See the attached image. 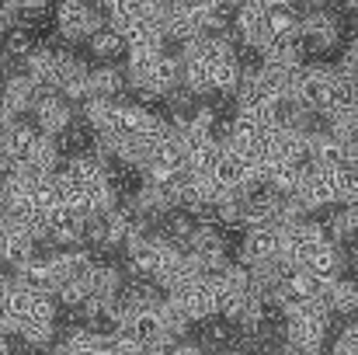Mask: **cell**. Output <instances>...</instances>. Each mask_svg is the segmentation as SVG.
<instances>
[{
  "mask_svg": "<svg viewBox=\"0 0 358 355\" xmlns=\"http://www.w3.org/2000/svg\"><path fill=\"white\" fill-rule=\"evenodd\" d=\"M105 28L101 7H91L84 0H66L56 7V32L63 42H84Z\"/></svg>",
  "mask_w": 358,
  "mask_h": 355,
  "instance_id": "1",
  "label": "cell"
},
{
  "mask_svg": "<svg viewBox=\"0 0 358 355\" xmlns=\"http://www.w3.org/2000/svg\"><path fill=\"white\" fill-rule=\"evenodd\" d=\"M73 53L63 49V46H52V42H42L35 46V53L24 60V77L38 88V91H56L59 88V77H63V67Z\"/></svg>",
  "mask_w": 358,
  "mask_h": 355,
  "instance_id": "2",
  "label": "cell"
},
{
  "mask_svg": "<svg viewBox=\"0 0 358 355\" xmlns=\"http://www.w3.org/2000/svg\"><path fill=\"white\" fill-rule=\"evenodd\" d=\"M334 77V67H324V63H313V67H299L296 70V81H292V102L296 109L317 116L324 109V98H327V84ZM285 109V105H282Z\"/></svg>",
  "mask_w": 358,
  "mask_h": 355,
  "instance_id": "3",
  "label": "cell"
},
{
  "mask_svg": "<svg viewBox=\"0 0 358 355\" xmlns=\"http://www.w3.org/2000/svg\"><path fill=\"white\" fill-rule=\"evenodd\" d=\"M338 39H341V21H338L331 11L317 7V11H310V14H299V46H303V49H310V53H327V49L338 46Z\"/></svg>",
  "mask_w": 358,
  "mask_h": 355,
  "instance_id": "4",
  "label": "cell"
},
{
  "mask_svg": "<svg viewBox=\"0 0 358 355\" xmlns=\"http://www.w3.org/2000/svg\"><path fill=\"white\" fill-rule=\"evenodd\" d=\"M31 118H35V129H38L42 136L59 139V136L73 125V105H70L66 98H59L56 91H38Z\"/></svg>",
  "mask_w": 358,
  "mask_h": 355,
  "instance_id": "5",
  "label": "cell"
},
{
  "mask_svg": "<svg viewBox=\"0 0 358 355\" xmlns=\"http://www.w3.org/2000/svg\"><path fill=\"white\" fill-rule=\"evenodd\" d=\"M278 254H282V230H275V227H250L243 234V244H240V265L243 268L268 265Z\"/></svg>",
  "mask_w": 358,
  "mask_h": 355,
  "instance_id": "6",
  "label": "cell"
},
{
  "mask_svg": "<svg viewBox=\"0 0 358 355\" xmlns=\"http://www.w3.org/2000/svg\"><path fill=\"white\" fill-rule=\"evenodd\" d=\"M188 258H195L199 265H202V275L213 268V265H220V261H227V237L220 234L213 223H199L192 237H188V244L181 247Z\"/></svg>",
  "mask_w": 358,
  "mask_h": 355,
  "instance_id": "7",
  "label": "cell"
},
{
  "mask_svg": "<svg viewBox=\"0 0 358 355\" xmlns=\"http://www.w3.org/2000/svg\"><path fill=\"white\" fill-rule=\"evenodd\" d=\"M178 310H181V317L188 321V324H199V321H213L216 317V303H213V293H209V286L199 279V282H192V286H185L181 293H174V296H167Z\"/></svg>",
  "mask_w": 358,
  "mask_h": 355,
  "instance_id": "8",
  "label": "cell"
},
{
  "mask_svg": "<svg viewBox=\"0 0 358 355\" xmlns=\"http://www.w3.org/2000/svg\"><path fill=\"white\" fill-rule=\"evenodd\" d=\"M35 139H38V129H35V122H24V118H10V122L0 129V150L7 153V160H10L14 167L28 160Z\"/></svg>",
  "mask_w": 358,
  "mask_h": 355,
  "instance_id": "9",
  "label": "cell"
},
{
  "mask_svg": "<svg viewBox=\"0 0 358 355\" xmlns=\"http://www.w3.org/2000/svg\"><path fill=\"white\" fill-rule=\"evenodd\" d=\"M181 88V60L174 53H160L150 67V77H146V88H143V98H164L171 91Z\"/></svg>",
  "mask_w": 358,
  "mask_h": 355,
  "instance_id": "10",
  "label": "cell"
},
{
  "mask_svg": "<svg viewBox=\"0 0 358 355\" xmlns=\"http://www.w3.org/2000/svg\"><path fill=\"white\" fill-rule=\"evenodd\" d=\"M35 98H38V88L24 77V74H7L3 84H0V102H3V112L10 118H21L24 112L35 109Z\"/></svg>",
  "mask_w": 358,
  "mask_h": 355,
  "instance_id": "11",
  "label": "cell"
},
{
  "mask_svg": "<svg viewBox=\"0 0 358 355\" xmlns=\"http://www.w3.org/2000/svg\"><path fill=\"white\" fill-rule=\"evenodd\" d=\"M230 28H234V35H237L247 49L261 53V46H264V39H268L264 4H243V7H237V14H234V25H230Z\"/></svg>",
  "mask_w": 358,
  "mask_h": 355,
  "instance_id": "12",
  "label": "cell"
},
{
  "mask_svg": "<svg viewBox=\"0 0 358 355\" xmlns=\"http://www.w3.org/2000/svg\"><path fill=\"white\" fill-rule=\"evenodd\" d=\"M355 109H358V84L352 77L338 74V67H334V77L327 84V98H324L320 116H327V122H331V118H341V116H348V112H355Z\"/></svg>",
  "mask_w": 358,
  "mask_h": 355,
  "instance_id": "13",
  "label": "cell"
},
{
  "mask_svg": "<svg viewBox=\"0 0 358 355\" xmlns=\"http://www.w3.org/2000/svg\"><path fill=\"white\" fill-rule=\"evenodd\" d=\"M38 254V244L28 237V230H21V227H3V234H0V261L3 265H10L14 272H21L31 258Z\"/></svg>",
  "mask_w": 358,
  "mask_h": 355,
  "instance_id": "14",
  "label": "cell"
},
{
  "mask_svg": "<svg viewBox=\"0 0 358 355\" xmlns=\"http://www.w3.org/2000/svg\"><path fill=\"white\" fill-rule=\"evenodd\" d=\"M310 167H320V171H341L345 167V143H338L327 129L313 132L310 129V157H306Z\"/></svg>",
  "mask_w": 358,
  "mask_h": 355,
  "instance_id": "15",
  "label": "cell"
},
{
  "mask_svg": "<svg viewBox=\"0 0 358 355\" xmlns=\"http://www.w3.org/2000/svg\"><path fill=\"white\" fill-rule=\"evenodd\" d=\"M303 272H310L317 282H331V279H341V247L324 240L310 251V258L299 265Z\"/></svg>",
  "mask_w": 358,
  "mask_h": 355,
  "instance_id": "16",
  "label": "cell"
},
{
  "mask_svg": "<svg viewBox=\"0 0 358 355\" xmlns=\"http://www.w3.org/2000/svg\"><path fill=\"white\" fill-rule=\"evenodd\" d=\"M320 300L327 303L331 314H358V279H331L320 282Z\"/></svg>",
  "mask_w": 358,
  "mask_h": 355,
  "instance_id": "17",
  "label": "cell"
},
{
  "mask_svg": "<svg viewBox=\"0 0 358 355\" xmlns=\"http://www.w3.org/2000/svg\"><path fill=\"white\" fill-rule=\"evenodd\" d=\"M264 25H268V39H299V11L292 4L282 0L264 4Z\"/></svg>",
  "mask_w": 358,
  "mask_h": 355,
  "instance_id": "18",
  "label": "cell"
},
{
  "mask_svg": "<svg viewBox=\"0 0 358 355\" xmlns=\"http://www.w3.org/2000/svg\"><path fill=\"white\" fill-rule=\"evenodd\" d=\"M125 91V74L115 63H101L91 70L87 77V98H108V102H119V95Z\"/></svg>",
  "mask_w": 358,
  "mask_h": 355,
  "instance_id": "19",
  "label": "cell"
},
{
  "mask_svg": "<svg viewBox=\"0 0 358 355\" xmlns=\"http://www.w3.org/2000/svg\"><path fill=\"white\" fill-rule=\"evenodd\" d=\"M59 164H63V146H59V139L38 132V139H35V146H31L24 167H31L35 174H56Z\"/></svg>",
  "mask_w": 358,
  "mask_h": 355,
  "instance_id": "20",
  "label": "cell"
},
{
  "mask_svg": "<svg viewBox=\"0 0 358 355\" xmlns=\"http://www.w3.org/2000/svg\"><path fill=\"white\" fill-rule=\"evenodd\" d=\"M87 77H91V70L77 56H70L66 67H63V77H59L56 95L66 98V102H87Z\"/></svg>",
  "mask_w": 358,
  "mask_h": 355,
  "instance_id": "21",
  "label": "cell"
},
{
  "mask_svg": "<svg viewBox=\"0 0 358 355\" xmlns=\"http://www.w3.org/2000/svg\"><path fill=\"white\" fill-rule=\"evenodd\" d=\"M122 286H125V279H122L119 265H98L94 275H91L87 293H91L94 300H101V303H112V300L122 293Z\"/></svg>",
  "mask_w": 358,
  "mask_h": 355,
  "instance_id": "22",
  "label": "cell"
},
{
  "mask_svg": "<svg viewBox=\"0 0 358 355\" xmlns=\"http://www.w3.org/2000/svg\"><path fill=\"white\" fill-rule=\"evenodd\" d=\"M17 338H21L28 349H52L56 324H52V321H24V324H17Z\"/></svg>",
  "mask_w": 358,
  "mask_h": 355,
  "instance_id": "23",
  "label": "cell"
},
{
  "mask_svg": "<svg viewBox=\"0 0 358 355\" xmlns=\"http://www.w3.org/2000/svg\"><path fill=\"white\" fill-rule=\"evenodd\" d=\"M240 88V63L237 60H223V63H213V95H223V98H234Z\"/></svg>",
  "mask_w": 358,
  "mask_h": 355,
  "instance_id": "24",
  "label": "cell"
},
{
  "mask_svg": "<svg viewBox=\"0 0 358 355\" xmlns=\"http://www.w3.org/2000/svg\"><path fill=\"white\" fill-rule=\"evenodd\" d=\"M7 60H28L31 53H35V39H31V32L28 28H7V35H3V49H0Z\"/></svg>",
  "mask_w": 358,
  "mask_h": 355,
  "instance_id": "25",
  "label": "cell"
},
{
  "mask_svg": "<svg viewBox=\"0 0 358 355\" xmlns=\"http://www.w3.org/2000/svg\"><path fill=\"white\" fill-rule=\"evenodd\" d=\"M157 317H160V331H164V338H171V342H181V335L188 331V321L181 317V310L164 296V303L157 307Z\"/></svg>",
  "mask_w": 358,
  "mask_h": 355,
  "instance_id": "26",
  "label": "cell"
},
{
  "mask_svg": "<svg viewBox=\"0 0 358 355\" xmlns=\"http://www.w3.org/2000/svg\"><path fill=\"white\" fill-rule=\"evenodd\" d=\"M334 202H341V209L358 202V167L334 171Z\"/></svg>",
  "mask_w": 358,
  "mask_h": 355,
  "instance_id": "27",
  "label": "cell"
},
{
  "mask_svg": "<svg viewBox=\"0 0 358 355\" xmlns=\"http://www.w3.org/2000/svg\"><path fill=\"white\" fill-rule=\"evenodd\" d=\"M87 42H91V53H94L98 60H105V63H112V60L125 56V42H122L115 32H108V28H101V32L91 35Z\"/></svg>",
  "mask_w": 358,
  "mask_h": 355,
  "instance_id": "28",
  "label": "cell"
},
{
  "mask_svg": "<svg viewBox=\"0 0 358 355\" xmlns=\"http://www.w3.org/2000/svg\"><path fill=\"white\" fill-rule=\"evenodd\" d=\"M355 234H358V223H355V216H352V209H338V213L324 223V237H327L331 244L352 240Z\"/></svg>",
  "mask_w": 358,
  "mask_h": 355,
  "instance_id": "29",
  "label": "cell"
},
{
  "mask_svg": "<svg viewBox=\"0 0 358 355\" xmlns=\"http://www.w3.org/2000/svg\"><path fill=\"white\" fill-rule=\"evenodd\" d=\"M213 220H216V223H223V227H230V230L243 227V195H234V199L220 202V206H216V213H213Z\"/></svg>",
  "mask_w": 358,
  "mask_h": 355,
  "instance_id": "30",
  "label": "cell"
},
{
  "mask_svg": "<svg viewBox=\"0 0 358 355\" xmlns=\"http://www.w3.org/2000/svg\"><path fill=\"white\" fill-rule=\"evenodd\" d=\"M338 74H345V77H352L358 84V39L345 49V56H341V63H338Z\"/></svg>",
  "mask_w": 358,
  "mask_h": 355,
  "instance_id": "31",
  "label": "cell"
},
{
  "mask_svg": "<svg viewBox=\"0 0 358 355\" xmlns=\"http://www.w3.org/2000/svg\"><path fill=\"white\" fill-rule=\"evenodd\" d=\"M171 355H206V349L195 345V342H185V338H181V342L171 345Z\"/></svg>",
  "mask_w": 358,
  "mask_h": 355,
  "instance_id": "32",
  "label": "cell"
},
{
  "mask_svg": "<svg viewBox=\"0 0 358 355\" xmlns=\"http://www.w3.org/2000/svg\"><path fill=\"white\" fill-rule=\"evenodd\" d=\"M171 345H174V342H167V338H157V342L143 345V355H171Z\"/></svg>",
  "mask_w": 358,
  "mask_h": 355,
  "instance_id": "33",
  "label": "cell"
},
{
  "mask_svg": "<svg viewBox=\"0 0 358 355\" xmlns=\"http://www.w3.org/2000/svg\"><path fill=\"white\" fill-rule=\"evenodd\" d=\"M14 331H17L14 317L7 314V307H0V338H7V335H14Z\"/></svg>",
  "mask_w": 358,
  "mask_h": 355,
  "instance_id": "34",
  "label": "cell"
},
{
  "mask_svg": "<svg viewBox=\"0 0 358 355\" xmlns=\"http://www.w3.org/2000/svg\"><path fill=\"white\" fill-rule=\"evenodd\" d=\"M341 338H345L348 345H355V349H358V317L348 324V328H345V331H341Z\"/></svg>",
  "mask_w": 358,
  "mask_h": 355,
  "instance_id": "35",
  "label": "cell"
},
{
  "mask_svg": "<svg viewBox=\"0 0 358 355\" xmlns=\"http://www.w3.org/2000/svg\"><path fill=\"white\" fill-rule=\"evenodd\" d=\"M10 167H14V164H10V160H7V153L0 150V178H3V174H10Z\"/></svg>",
  "mask_w": 358,
  "mask_h": 355,
  "instance_id": "36",
  "label": "cell"
},
{
  "mask_svg": "<svg viewBox=\"0 0 358 355\" xmlns=\"http://www.w3.org/2000/svg\"><path fill=\"white\" fill-rule=\"evenodd\" d=\"M49 355H73V352H70V349L59 342V345H52V349H49Z\"/></svg>",
  "mask_w": 358,
  "mask_h": 355,
  "instance_id": "37",
  "label": "cell"
},
{
  "mask_svg": "<svg viewBox=\"0 0 358 355\" xmlns=\"http://www.w3.org/2000/svg\"><path fill=\"white\" fill-rule=\"evenodd\" d=\"M220 355H250V352H240V349H230V352H220Z\"/></svg>",
  "mask_w": 358,
  "mask_h": 355,
  "instance_id": "38",
  "label": "cell"
},
{
  "mask_svg": "<svg viewBox=\"0 0 358 355\" xmlns=\"http://www.w3.org/2000/svg\"><path fill=\"white\" fill-rule=\"evenodd\" d=\"M348 209H352V216H355V223H358V202L355 206H348Z\"/></svg>",
  "mask_w": 358,
  "mask_h": 355,
  "instance_id": "39",
  "label": "cell"
},
{
  "mask_svg": "<svg viewBox=\"0 0 358 355\" xmlns=\"http://www.w3.org/2000/svg\"><path fill=\"white\" fill-rule=\"evenodd\" d=\"M264 355H278V349H275V352H264Z\"/></svg>",
  "mask_w": 358,
  "mask_h": 355,
  "instance_id": "40",
  "label": "cell"
}]
</instances>
